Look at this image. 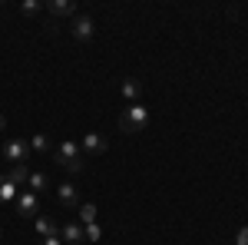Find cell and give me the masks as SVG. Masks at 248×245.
Returning a JSON list of instances; mask_svg holds the SVG:
<instances>
[{
	"mask_svg": "<svg viewBox=\"0 0 248 245\" xmlns=\"http://www.w3.org/2000/svg\"><path fill=\"white\" fill-rule=\"evenodd\" d=\"M96 212H99V209H96L93 202H83V206H79V226H93Z\"/></svg>",
	"mask_w": 248,
	"mask_h": 245,
	"instance_id": "9a60e30c",
	"label": "cell"
},
{
	"mask_svg": "<svg viewBox=\"0 0 248 245\" xmlns=\"http://www.w3.org/2000/svg\"><path fill=\"white\" fill-rule=\"evenodd\" d=\"M123 96H126V103H139V96H142V83L139 80H123Z\"/></svg>",
	"mask_w": 248,
	"mask_h": 245,
	"instance_id": "5bb4252c",
	"label": "cell"
},
{
	"mask_svg": "<svg viewBox=\"0 0 248 245\" xmlns=\"http://www.w3.org/2000/svg\"><path fill=\"white\" fill-rule=\"evenodd\" d=\"M70 33H73V40H79V43H90L93 33H96L93 17H90V14H77V17L70 20Z\"/></svg>",
	"mask_w": 248,
	"mask_h": 245,
	"instance_id": "5b68a950",
	"label": "cell"
},
{
	"mask_svg": "<svg viewBox=\"0 0 248 245\" xmlns=\"http://www.w3.org/2000/svg\"><path fill=\"white\" fill-rule=\"evenodd\" d=\"M153 123V116L149 110L142 106V103H129L123 113H119V130L126 132V136H136V132H146V126Z\"/></svg>",
	"mask_w": 248,
	"mask_h": 245,
	"instance_id": "7a4b0ae2",
	"label": "cell"
},
{
	"mask_svg": "<svg viewBox=\"0 0 248 245\" xmlns=\"http://www.w3.org/2000/svg\"><path fill=\"white\" fill-rule=\"evenodd\" d=\"M20 192H23V186H20L17 179L10 172H0V206H14Z\"/></svg>",
	"mask_w": 248,
	"mask_h": 245,
	"instance_id": "8992f818",
	"label": "cell"
},
{
	"mask_svg": "<svg viewBox=\"0 0 248 245\" xmlns=\"http://www.w3.org/2000/svg\"><path fill=\"white\" fill-rule=\"evenodd\" d=\"M83 232H86V242H99V235H103V229L96 226V222L93 226H83Z\"/></svg>",
	"mask_w": 248,
	"mask_h": 245,
	"instance_id": "e0dca14e",
	"label": "cell"
},
{
	"mask_svg": "<svg viewBox=\"0 0 248 245\" xmlns=\"http://www.w3.org/2000/svg\"><path fill=\"white\" fill-rule=\"evenodd\" d=\"M235 242H238V245H248V226H245V229H238V235H235Z\"/></svg>",
	"mask_w": 248,
	"mask_h": 245,
	"instance_id": "ffe728a7",
	"label": "cell"
},
{
	"mask_svg": "<svg viewBox=\"0 0 248 245\" xmlns=\"http://www.w3.org/2000/svg\"><path fill=\"white\" fill-rule=\"evenodd\" d=\"M53 163L63 166L66 172H83V169H86V159H83V149H79L77 139H63V143H57V149H53Z\"/></svg>",
	"mask_w": 248,
	"mask_h": 245,
	"instance_id": "6da1fadb",
	"label": "cell"
},
{
	"mask_svg": "<svg viewBox=\"0 0 248 245\" xmlns=\"http://www.w3.org/2000/svg\"><path fill=\"white\" fill-rule=\"evenodd\" d=\"M27 172H30V169H27V166H14V169H10V176L17 179L20 186H23V182H27Z\"/></svg>",
	"mask_w": 248,
	"mask_h": 245,
	"instance_id": "ac0fdd59",
	"label": "cell"
},
{
	"mask_svg": "<svg viewBox=\"0 0 248 245\" xmlns=\"http://www.w3.org/2000/svg\"><path fill=\"white\" fill-rule=\"evenodd\" d=\"M79 149H83V156H103V152L109 149V143H106V136L103 132H86L83 139H79Z\"/></svg>",
	"mask_w": 248,
	"mask_h": 245,
	"instance_id": "52a82bcc",
	"label": "cell"
},
{
	"mask_svg": "<svg viewBox=\"0 0 248 245\" xmlns=\"http://www.w3.org/2000/svg\"><path fill=\"white\" fill-rule=\"evenodd\" d=\"M43 10H46L50 17H60V20H73L77 17V7L66 3V0H50V3H43Z\"/></svg>",
	"mask_w": 248,
	"mask_h": 245,
	"instance_id": "30bf717a",
	"label": "cell"
},
{
	"mask_svg": "<svg viewBox=\"0 0 248 245\" xmlns=\"http://www.w3.org/2000/svg\"><path fill=\"white\" fill-rule=\"evenodd\" d=\"M3 130H7V116L0 113V132H3Z\"/></svg>",
	"mask_w": 248,
	"mask_h": 245,
	"instance_id": "44dd1931",
	"label": "cell"
},
{
	"mask_svg": "<svg viewBox=\"0 0 248 245\" xmlns=\"http://www.w3.org/2000/svg\"><path fill=\"white\" fill-rule=\"evenodd\" d=\"M33 152H30V143L27 139H7L3 143V149H0V159H7V163H14V166H27V159H30Z\"/></svg>",
	"mask_w": 248,
	"mask_h": 245,
	"instance_id": "3957f363",
	"label": "cell"
},
{
	"mask_svg": "<svg viewBox=\"0 0 248 245\" xmlns=\"http://www.w3.org/2000/svg\"><path fill=\"white\" fill-rule=\"evenodd\" d=\"M60 239H63V245H79L86 242V232L79 222H66V226H60Z\"/></svg>",
	"mask_w": 248,
	"mask_h": 245,
	"instance_id": "8fae6325",
	"label": "cell"
},
{
	"mask_svg": "<svg viewBox=\"0 0 248 245\" xmlns=\"http://www.w3.org/2000/svg\"><path fill=\"white\" fill-rule=\"evenodd\" d=\"M57 202L60 209H79V196L73 182H57Z\"/></svg>",
	"mask_w": 248,
	"mask_h": 245,
	"instance_id": "ba28073f",
	"label": "cell"
},
{
	"mask_svg": "<svg viewBox=\"0 0 248 245\" xmlns=\"http://www.w3.org/2000/svg\"><path fill=\"white\" fill-rule=\"evenodd\" d=\"M14 212H17L20 219H37L40 215V196L37 192H20L17 196V202H14Z\"/></svg>",
	"mask_w": 248,
	"mask_h": 245,
	"instance_id": "277c9868",
	"label": "cell"
},
{
	"mask_svg": "<svg viewBox=\"0 0 248 245\" xmlns=\"http://www.w3.org/2000/svg\"><path fill=\"white\" fill-rule=\"evenodd\" d=\"M33 229H37V235H40V239H46V235L60 232V226L53 222V215H46V212H40L37 219H33Z\"/></svg>",
	"mask_w": 248,
	"mask_h": 245,
	"instance_id": "7c38bea8",
	"label": "cell"
},
{
	"mask_svg": "<svg viewBox=\"0 0 248 245\" xmlns=\"http://www.w3.org/2000/svg\"><path fill=\"white\" fill-rule=\"evenodd\" d=\"M0 239H3V226H0Z\"/></svg>",
	"mask_w": 248,
	"mask_h": 245,
	"instance_id": "7402d4cb",
	"label": "cell"
},
{
	"mask_svg": "<svg viewBox=\"0 0 248 245\" xmlns=\"http://www.w3.org/2000/svg\"><path fill=\"white\" fill-rule=\"evenodd\" d=\"M20 14L37 17V14H43V3H40V0H23V3H20Z\"/></svg>",
	"mask_w": 248,
	"mask_h": 245,
	"instance_id": "2e32d148",
	"label": "cell"
},
{
	"mask_svg": "<svg viewBox=\"0 0 248 245\" xmlns=\"http://www.w3.org/2000/svg\"><path fill=\"white\" fill-rule=\"evenodd\" d=\"M23 186L30 189V192H37V196H43V192H50V189H53V182H50V176H46V172H33V169H30Z\"/></svg>",
	"mask_w": 248,
	"mask_h": 245,
	"instance_id": "9c48e42d",
	"label": "cell"
},
{
	"mask_svg": "<svg viewBox=\"0 0 248 245\" xmlns=\"http://www.w3.org/2000/svg\"><path fill=\"white\" fill-rule=\"evenodd\" d=\"M37 245H63V239H60V232H53V235H46V239H40Z\"/></svg>",
	"mask_w": 248,
	"mask_h": 245,
	"instance_id": "d6986e66",
	"label": "cell"
},
{
	"mask_svg": "<svg viewBox=\"0 0 248 245\" xmlns=\"http://www.w3.org/2000/svg\"><path fill=\"white\" fill-rule=\"evenodd\" d=\"M30 152H37V156H50V152H53L50 136H46V132H33V136H30Z\"/></svg>",
	"mask_w": 248,
	"mask_h": 245,
	"instance_id": "4fadbf2b",
	"label": "cell"
}]
</instances>
